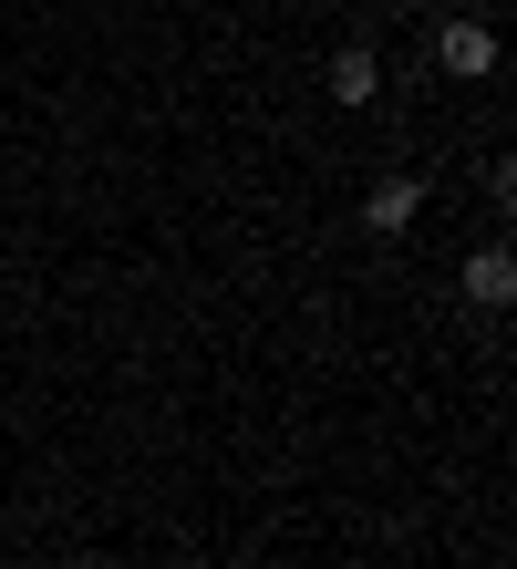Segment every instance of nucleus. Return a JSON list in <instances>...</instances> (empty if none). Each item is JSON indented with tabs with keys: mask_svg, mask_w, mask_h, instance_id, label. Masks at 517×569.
Segmentation results:
<instances>
[{
	"mask_svg": "<svg viewBox=\"0 0 517 569\" xmlns=\"http://www.w3.org/2000/svg\"><path fill=\"white\" fill-rule=\"evenodd\" d=\"M414 208H425V187H414V177H372L362 228H372V239H404V228H414Z\"/></svg>",
	"mask_w": 517,
	"mask_h": 569,
	"instance_id": "obj_1",
	"label": "nucleus"
},
{
	"mask_svg": "<svg viewBox=\"0 0 517 569\" xmlns=\"http://www.w3.org/2000/svg\"><path fill=\"white\" fill-rule=\"evenodd\" d=\"M435 62H445V73H497V31H487V21H445Z\"/></svg>",
	"mask_w": 517,
	"mask_h": 569,
	"instance_id": "obj_2",
	"label": "nucleus"
},
{
	"mask_svg": "<svg viewBox=\"0 0 517 569\" xmlns=\"http://www.w3.org/2000/svg\"><path fill=\"white\" fill-rule=\"evenodd\" d=\"M466 300H476V311H507V300H517V259L507 249H476L466 259Z\"/></svg>",
	"mask_w": 517,
	"mask_h": 569,
	"instance_id": "obj_3",
	"label": "nucleus"
},
{
	"mask_svg": "<svg viewBox=\"0 0 517 569\" xmlns=\"http://www.w3.org/2000/svg\"><path fill=\"white\" fill-rule=\"evenodd\" d=\"M384 93V62L372 52H331V104H372Z\"/></svg>",
	"mask_w": 517,
	"mask_h": 569,
	"instance_id": "obj_4",
	"label": "nucleus"
},
{
	"mask_svg": "<svg viewBox=\"0 0 517 569\" xmlns=\"http://www.w3.org/2000/svg\"><path fill=\"white\" fill-rule=\"evenodd\" d=\"M394 11H404V0H394Z\"/></svg>",
	"mask_w": 517,
	"mask_h": 569,
	"instance_id": "obj_5",
	"label": "nucleus"
}]
</instances>
